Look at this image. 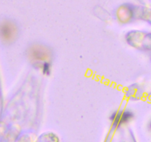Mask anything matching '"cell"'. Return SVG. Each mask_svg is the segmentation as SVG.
<instances>
[{
  "label": "cell",
  "instance_id": "7a4b0ae2",
  "mask_svg": "<svg viewBox=\"0 0 151 142\" xmlns=\"http://www.w3.org/2000/svg\"><path fill=\"white\" fill-rule=\"evenodd\" d=\"M113 116L114 117L113 119H115L117 124H122V123L128 121L133 117V115L131 113L128 111H121V112H116L114 113Z\"/></svg>",
  "mask_w": 151,
  "mask_h": 142
},
{
  "label": "cell",
  "instance_id": "6da1fadb",
  "mask_svg": "<svg viewBox=\"0 0 151 142\" xmlns=\"http://www.w3.org/2000/svg\"><path fill=\"white\" fill-rule=\"evenodd\" d=\"M16 28L12 24L5 22L0 26V37L4 41L10 42L15 35Z\"/></svg>",
  "mask_w": 151,
  "mask_h": 142
},
{
  "label": "cell",
  "instance_id": "3957f363",
  "mask_svg": "<svg viewBox=\"0 0 151 142\" xmlns=\"http://www.w3.org/2000/svg\"><path fill=\"white\" fill-rule=\"evenodd\" d=\"M42 71L45 74H48L50 71V65L47 62H45L42 65Z\"/></svg>",
  "mask_w": 151,
  "mask_h": 142
}]
</instances>
